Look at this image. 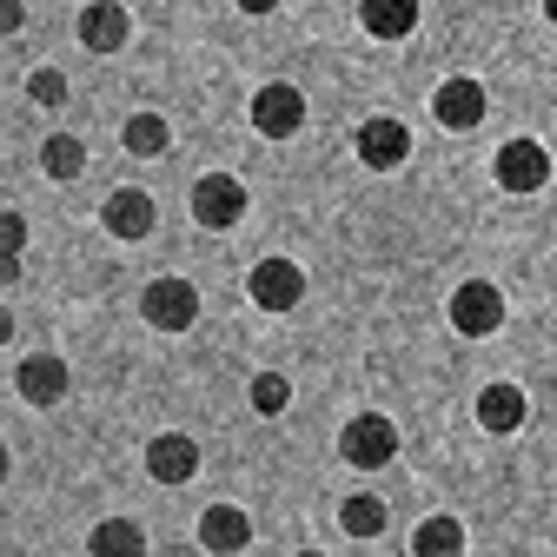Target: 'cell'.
Wrapping results in <instances>:
<instances>
[{
	"label": "cell",
	"mask_w": 557,
	"mask_h": 557,
	"mask_svg": "<svg viewBox=\"0 0 557 557\" xmlns=\"http://www.w3.org/2000/svg\"><path fill=\"white\" fill-rule=\"evenodd\" d=\"M87 557H147V531L133 518H100L87 537Z\"/></svg>",
	"instance_id": "obj_17"
},
{
	"label": "cell",
	"mask_w": 557,
	"mask_h": 557,
	"mask_svg": "<svg viewBox=\"0 0 557 557\" xmlns=\"http://www.w3.org/2000/svg\"><path fill=\"white\" fill-rule=\"evenodd\" d=\"M100 220H107V233H113V239H147V233L160 226V206H153V193L120 186V193H107Z\"/></svg>",
	"instance_id": "obj_8"
},
{
	"label": "cell",
	"mask_w": 557,
	"mask_h": 557,
	"mask_svg": "<svg viewBox=\"0 0 557 557\" xmlns=\"http://www.w3.org/2000/svg\"><path fill=\"white\" fill-rule=\"evenodd\" d=\"M133 40V21L120 0H94V8H81V47L87 53H120Z\"/></svg>",
	"instance_id": "obj_12"
},
{
	"label": "cell",
	"mask_w": 557,
	"mask_h": 557,
	"mask_svg": "<svg viewBox=\"0 0 557 557\" xmlns=\"http://www.w3.org/2000/svg\"><path fill=\"white\" fill-rule=\"evenodd\" d=\"M451 325L465 338H492L505 325V293L492 286V278H465V286L451 293Z\"/></svg>",
	"instance_id": "obj_2"
},
{
	"label": "cell",
	"mask_w": 557,
	"mask_h": 557,
	"mask_svg": "<svg viewBox=\"0 0 557 557\" xmlns=\"http://www.w3.org/2000/svg\"><path fill=\"white\" fill-rule=\"evenodd\" d=\"M0 252H8V259L27 252V220L14 213V206H0Z\"/></svg>",
	"instance_id": "obj_24"
},
{
	"label": "cell",
	"mask_w": 557,
	"mask_h": 557,
	"mask_svg": "<svg viewBox=\"0 0 557 557\" xmlns=\"http://www.w3.org/2000/svg\"><path fill=\"white\" fill-rule=\"evenodd\" d=\"M27 94H34L40 107H60V100H66V74H60V66H40V74H27Z\"/></svg>",
	"instance_id": "obj_23"
},
{
	"label": "cell",
	"mask_w": 557,
	"mask_h": 557,
	"mask_svg": "<svg viewBox=\"0 0 557 557\" xmlns=\"http://www.w3.org/2000/svg\"><path fill=\"white\" fill-rule=\"evenodd\" d=\"M14 385H21V398L27 405H60L66 398V385H74V372H66V359H53V352H34V359H21V372H14Z\"/></svg>",
	"instance_id": "obj_10"
},
{
	"label": "cell",
	"mask_w": 557,
	"mask_h": 557,
	"mask_svg": "<svg viewBox=\"0 0 557 557\" xmlns=\"http://www.w3.org/2000/svg\"><path fill=\"white\" fill-rule=\"evenodd\" d=\"M147 471H153L160 484H186V478L199 471V445H193L186 432H160V438L147 445Z\"/></svg>",
	"instance_id": "obj_15"
},
{
	"label": "cell",
	"mask_w": 557,
	"mask_h": 557,
	"mask_svg": "<svg viewBox=\"0 0 557 557\" xmlns=\"http://www.w3.org/2000/svg\"><path fill=\"white\" fill-rule=\"evenodd\" d=\"M411 557H465V524L458 518H425L411 531Z\"/></svg>",
	"instance_id": "obj_19"
},
{
	"label": "cell",
	"mask_w": 557,
	"mask_h": 557,
	"mask_svg": "<svg viewBox=\"0 0 557 557\" xmlns=\"http://www.w3.org/2000/svg\"><path fill=\"white\" fill-rule=\"evenodd\" d=\"M338 531H345V537H379V531H385V498L352 492V498L338 505Z\"/></svg>",
	"instance_id": "obj_20"
},
{
	"label": "cell",
	"mask_w": 557,
	"mask_h": 557,
	"mask_svg": "<svg viewBox=\"0 0 557 557\" xmlns=\"http://www.w3.org/2000/svg\"><path fill=\"white\" fill-rule=\"evenodd\" d=\"M120 139H126V153H133V160H160V153L173 147V126H166L160 113H133V120L120 126Z\"/></svg>",
	"instance_id": "obj_18"
},
{
	"label": "cell",
	"mask_w": 557,
	"mask_h": 557,
	"mask_svg": "<svg viewBox=\"0 0 557 557\" xmlns=\"http://www.w3.org/2000/svg\"><path fill=\"white\" fill-rule=\"evenodd\" d=\"M199 544L213 550V557H239L252 544V518L239 505H206L199 511Z\"/></svg>",
	"instance_id": "obj_11"
},
{
	"label": "cell",
	"mask_w": 557,
	"mask_h": 557,
	"mask_svg": "<svg viewBox=\"0 0 557 557\" xmlns=\"http://www.w3.org/2000/svg\"><path fill=\"white\" fill-rule=\"evenodd\" d=\"M252 126H259L265 139H293V133L306 126V94H299L293 81H265V87L252 94Z\"/></svg>",
	"instance_id": "obj_4"
},
{
	"label": "cell",
	"mask_w": 557,
	"mask_h": 557,
	"mask_svg": "<svg viewBox=\"0 0 557 557\" xmlns=\"http://www.w3.org/2000/svg\"><path fill=\"white\" fill-rule=\"evenodd\" d=\"M8 338H14V312H8V306H0V345H8Z\"/></svg>",
	"instance_id": "obj_28"
},
{
	"label": "cell",
	"mask_w": 557,
	"mask_h": 557,
	"mask_svg": "<svg viewBox=\"0 0 557 557\" xmlns=\"http://www.w3.org/2000/svg\"><path fill=\"white\" fill-rule=\"evenodd\" d=\"M193 220H199L206 233L239 226V220H246V186H239L233 173H206V180L193 186Z\"/></svg>",
	"instance_id": "obj_3"
},
{
	"label": "cell",
	"mask_w": 557,
	"mask_h": 557,
	"mask_svg": "<svg viewBox=\"0 0 557 557\" xmlns=\"http://www.w3.org/2000/svg\"><path fill=\"white\" fill-rule=\"evenodd\" d=\"M359 160H366L372 173L405 166V160H411V133H405V120H392V113L366 120V126H359Z\"/></svg>",
	"instance_id": "obj_9"
},
{
	"label": "cell",
	"mask_w": 557,
	"mask_h": 557,
	"mask_svg": "<svg viewBox=\"0 0 557 557\" xmlns=\"http://www.w3.org/2000/svg\"><path fill=\"white\" fill-rule=\"evenodd\" d=\"M359 21L372 40H405L418 27V0H359Z\"/></svg>",
	"instance_id": "obj_16"
},
{
	"label": "cell",
	"mask_w": 557,
	"mask_h": 557,
	"mask_svg": "<svg viewBox=\"0 0 557 557\" xmlns=\"http://www.w3.org/2000/svg\"><path fill=\"white\" fill-rule=\"evenodd\" d=\"M278 0H239V14H272Z\"/></svg>",
	"instance_id": "obj_27"
},
{
	"label": "cell",
	"mask_w": 557,
	"mask_h": 557,
	"mask_svg": "<svg viewBox=\"0 0 557 557\" xmlns=\"http://www.w3.org/2000/svg\"><path fill=\"white\" fill-rule=\"evenodd\" d=\"M338 451H345V465H359V471H385L398 458V425L385 411H359L352 425L338 432Z\"/></svg>",
	"instance_id": "obj_1"
},
{
	"label": "cell",
	"mask_w": 557,
	"mask_h": 557,
	"mask_svg": "<svg viewBox=\"0 0 557 557\" xmlns=\"http://www.w3.org/2000/svg\"><path fill=\"white\" fill-rule=\"evenodd\" d=\"M492 173H498L505 193H537L550 180V153L537 147V139H505L498 160H492Z\"/></svg>",
	"instance_id": "obj_7"
},
{
	"label": "cell",
	"mask_w": 557,
	"mask_h": 557,
	"mask_svg": "<svg viewBox=\"0 0 557 557\" xmlns=\"http://www.w3.org/2000/svg\"><path fill=\"white\" fill-rule=\"evenodd\" d=\"M27 27V0H0V40Z\"/></svg>",
	"instance_id": "obj_25"
},
{
	"label": "cell",
	"mask_w": 557,
	"mask_h": 557,
	"mask_svg": "<svg viewBox=\"0 0 557 557\" xmlns=\"http://www.w3.org/2000/svg\"><path fill=\"white\" fill-rule=\"evenodd\" d=\"M524 418H531V398H524L518 385L498 379V385H484V392H478V425L492 432V438H511Z\"/></svg>",
	"instance_id": "obj_13"
},
{
	"label": "cell",
	"mask_w": 557,
	"mask_h": 557,
	"mask_svg": "<svg viewBox=\"0 0 557 557\" xmlns=\"http://www.w3.org/2000/svg\"><path fill=\"white\" fill-rule=\"evenodd\" d=\"M139 319H147L153 332H186L199 319V293L186 286V278H153V286L139 293Z\"/></svg>",
	"instance_id": "obj_5"
},
{
	"label": "cell",
	"mask_w": 557,
	"mask_h": 557,
	"mask_svg": "<svg viewBox=\"0 0 557 557\" xmlns=\"http://www.w3.org/2000/svg\"><path fill=\"white\" fill-rule=\"evenodd\" d=\"M14 278H21V259H8V252H0V293H8Z\"/></svg>",
	"instance_id": "obj_26"
},
{
	"label": "cell",
	"mask_w": 557,
	"mask_h": 557,
	"mask_svg": "<svg viewBox=\"0 0 557 557\" xmlns=\"http://www.w3.org/2000/svg\"><path fill=\"white\" fill-rule=\"evenodd\" d=\"M246 398H252V411H259V418H278V411L293 405V379H286V372H259Z\"/></svg>",
	"instance_id": "obj_22"
},
{
	"label": "cell",
	"mask_w": 557,
	"mask_h": 557,
	"mask_svg": "<svg viewBox=\"0 0 557 557\" xmlns=\"http://www.w3.org/2000/svg\"><path fill=\"white\" fill-rule=\"evenodd\" d=\"M246 293H252L259 312H293V306L306 299V272H299L293 259H259L252 278H246Z\"/></svg>",
	"instance_id": "obj_6"
},
{
	"label": "cell",
	"mask_w": 557,
	"mask_h": 557,
	"mask_svg": "<svg viewBox=\"0 0 557 557\" xmlns=\"http://www.w3.org/2000/svg\"><path fill=\"white\" fill-rule=\"evenodd\" d=\"M544 21H557V0H544Z\"/></svg>",
	"instance_id": "obj_30"
},
{
	"label": "cell",
	"mask_w": 557,
	"mask_h": 557,
	"mask_svg": "<svg viewBox=\"0 0 557 557\" xmlns=\"http://www.w3.org/2000/svg\"><path fill=\"white\" fill-rule=\"evenodd\" d=\"M293 557H325V550H293Z\"/></svg>",
	"instance_id": "obj_31"
},
{
	"label": "cell",
	"mask_w": 557,
	"mask_h": 557,
	"mask_svg": "<svg viewBox=\"0 0 557 557\" xmlns=\"http://www.w3.org/2000/svg\"><path fill=\"white\" fill-rule=\"evenodd\" d=\"M40 166H47V180H81L87 173V147L74 133H53L47 147H40Z\"/></svg>",
	"instance_id": "obj_21"
},
{
	"label": "cell",
	"mask_w": 557,
	"mask_h": 557,
	"mask_svg": "<svg viewBox=\"0 0 557 557\" xmlns=\"http://www.w3.org/2000/svg\"><path fill=\"white\" fill-rule=\"evenodd\" d=\"M8 465H14V458H8V445H0V484H8Z\"/></svg>",
	"instance_id": "obj_29"
},
{
	"label": "cell",
	"mask_w": 557,
	"mask_h": 557,
	"mask_svg": "<svg viewBox=\"0 0 557 557\" xmlns=\"http://www.w3.org/2000/svg\"><path fill=\"white\" fill-rule=\"evenodd\" d=\"M432 113H438V126H451V133H471L478 120H484V87L478 81H445L438 94H432Z\"/></svg>",
	"instance_id": "obj_14"
}]
</instances>
